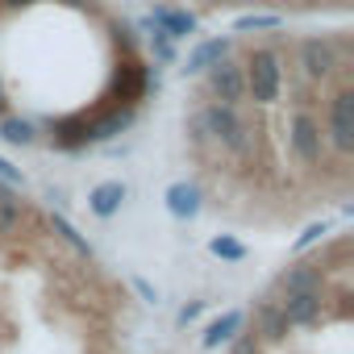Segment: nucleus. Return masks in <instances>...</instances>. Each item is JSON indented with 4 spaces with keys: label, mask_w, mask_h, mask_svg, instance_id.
<instances>
[{
    "label": "nucleus",
    "mask_w": 354,
    "mask_h": 354,
    "mask_svg": "<svg viewBox=\"0 0 354 354\" xmlns=\"http://www.w3.org/2000/svg\"><path fill=\"white\" fill-rule=\"evenodd\" d=\"M133 300L55 213L0 184V354H125Z\"/></svg>",
    "instance_id": "obj_3"
},
{
    "label": "nucleus",
    "mask_w": 354,
    "mask_h": 354,
    "mask_svg": "<svg viewBox=\"0 0 354 354\" xmlns=\"http://www.w3.org/2000/svg\"><path fill=\"white\" fill-rule=\"evenodd\" d=\"M350 234L337 230L259 292L242 333L234 337V354H350Z\"/></svg>",
    "instance_id": "obj_4"
},
{
    "label": "nucleus",
    "mask_w": 354,
    "mask_h": 354,
    "mask_svg": "<svg viewBox=\"0 0 354 354\" xmlns=\"http://www.w3.org/2000/svg\"><path fill=\"white\" fill-rule=\"evenodd\" d=\"M150 59L109 0H0V138L88 150L133 125Z\"/></svg>",
    "instance_id": "obj_2"
},
{
    "label": "nucleus",
    "mask_w": 354,
    "mask_h": 354,
    "mask_svg": "<svg viewBox=\"0 0 354 354\" xmlns=\"http://www.w3.org/2000/svg\"><path fill=\"white\" fill-rule=\"evenodd\" d=\"M184 150L205 205L283 230L354 192L350 30H250L192 59Z\"/></svg>",
    "instance_id": "obj_1"
},
{
    "label": "nucleus",
    "mask_w": 354,
    "mask_h": 354,
    "mask_svg": "<svg viewBox=\"0 0 354 354\" xmlns=\"http://www.w3.org/2000/svg\"><path fill=\"white\" fill-rule=\"evenodd\" d=\"M184 13H234V9H275V13H346L350 0H158Z\"/></svg>",
    "instance_id": "obj_5"
}]
</instances>
